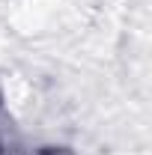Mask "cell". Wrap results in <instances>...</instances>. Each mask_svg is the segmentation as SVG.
Listing matches in <instances>:
<instances>
[{
  "label": "cell",
  "instance_id": "6da1fadb",
  "mask_svg": "<svg viewBox=\"0 0 152 155\" xmlns=\"http://www.w3.org/2000/svg\"><path fill=\"white\" fill-rule=\"evenodd\" d=\"M39 155H75V152H72L69 146H45Z\"/></svg>",
  "mask_w": 152,
  "mask_h": 155
}]
</instances>
